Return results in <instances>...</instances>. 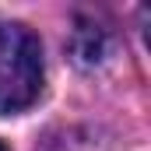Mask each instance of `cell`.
<instances>
[{
    "instance_id": "1",
    "label": "cell",
    "mask_w": 151,
    "mask_h": 151,
    "mask_svg": "<svg viewBox=\"0 0 151 151\" xmlns=\"http://www.w3.org/2000/svg\"><path fill=\"white\" fill-rule=\"evenodd\" d=\"M42 91V46L25 25H0V116L28 109Z\"/></svg>"
},
{
    "instance_id": "2",
    "label": "cell",
    "mask_w": 151,
    "mask_h": 151,
    "mask_svg": "<svg viewBox=\"0 0 151 151\" xmlns=\"http://www.w3.org/2000/svg\"><path fill=\"white\" fill-rule=\"evenodd\" d=\"M77 39H88V46L74 49L81 60H88V63H91V60H99V56L106 53V49H102V32H99V28H91V25H81V28H77Z\"/></svg>"
},
{
    "instance_id": "3",
    "label": "cell",
    "mask_w": 151,
    "mask_h": 151,
    "mask_svg": "<svg viewBox=\"0 0 151 151\" xmlns=\"http://www.w3.org/2000/svg\"><path fill=\"white\" fill-rule=\"evenodd\" d=\"M0 151H11V148H7V144H4V141H0Z\"/></svg>"
}]
</instances>
